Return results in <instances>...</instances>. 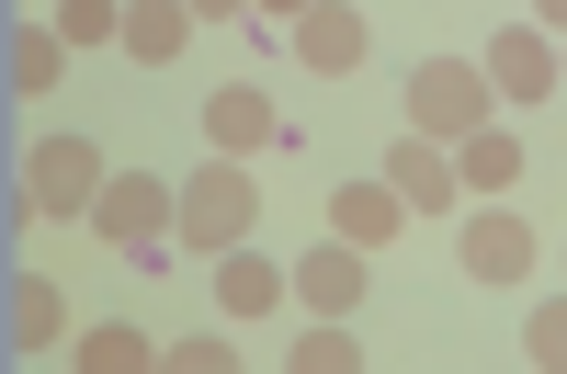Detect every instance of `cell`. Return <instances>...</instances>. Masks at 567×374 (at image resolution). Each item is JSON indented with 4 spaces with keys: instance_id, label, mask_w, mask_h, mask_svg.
<instances>
[{
    "instance_id": "obj_1",
    "label": "cell",
    "mask_w": 567,
    "mask_h": 374,
    "mask_svg": "<svg viewBox=\"0 0 567 374\" xmlns=\"http://www.w3.org/2000/svg\"><path fill=\"white\" fill-rule=\"evenodd\" d=\"M250 227H261V181H250V159H227V148H216L194 181H182V216H171V239L216 261V250H239Z\"/></svg>"
},
{
    "instance_id": "obj_2",
    "label": "cell",
    "mask_w": 567,
    "mask_h": 374,
    "mask_svg": "<svg viewBox=\"0 0 567 374\" xmlns=\"http://www.w3.org/2000/svg\"><path fill=\"white\" fill-rule=\"evenodd\" d=\"M103 148H91V136H34L23 148V216H45V227H91V205H103Z\"/></svg>"
},
{
    "instance_id": "obj_3",
    "label": "cell",
    "mask_w": 567,
    "mask_h": 374,
    "mask_svg": "<svg viewBox=\"0 0 567 374\" xmlns=\"http://www.w3.org/2000/svg\"><path fill=\"white\" fill-rule=\"evenodd\" d=\"M488 103H499V91H488L477 58H420V69H409V136H443V148H465V136L488 125Z\"/></svg>"
},
{
    "instance_id": "obj_4",
    "label": "cell",
    "mask_w": 567,
    "mask_h": 374,
    "mask_svg": "<svg viewBox=\"0 0 567 374\" xmlns=\"http://www.w3.org/2000/svg\"><path fill=\"white\" fill-rule=\"evenodd\" d=\"M171 216H182V181L114 170V181H103V205H91V239H114V250H159V239H171Z\"/></svg>"
},
{
    "instance_id": "obj_5",
    "label": "cell",
    "mask_w": 567,
    "mask_h": 374,
    "mask_svg": "<svg viewBox=\"0 0 567 374\" xmlns=\"http://www.w3.org/2000/svg\"><path fill=\"white\" fill-rule=\"evenodd\" d=\"M205 148H227V159L296 148V125H284V103H272V80H227V91H205Z\"/></svg>"
},
{
    "instance_id": "obj_6",
    "label": "cell",
    "mask_w": 567,
    "mask_h": 374,
    "mask_svg": "<svg viewBox=\"0 0 567 374\" xmlns=\"http://www.w3.org/2000/svg\"><path fill=\"white\" fill-rule=\"evenodd\" d=\"M477 69H488L499 103H556V91H567V58H556V34H545V23H499Z\"/></svg>"
},
{
    "instance_id": "obj_7",
    "label": "cell",
    "mask_w": 567,
    "mask_h": 374,
    "mask_svg": "<svg viewBox=\"0 0 567 374\" xmlns=\"http://www.w3.org/2000/svg\"><path fill=\"white\" fill-rule=\"evenodd\" d=\"M363 295H374V250H352V239L296 250V307H307V318H352Z\"/></svg>"
},
{
    "instance_id": "obj_8",
    "label": "cell",
    "mask_w": 567,
    "mask_h": 374,
    "mask_svg": "<svg viewBox=\"0 0 567 374\" xmlns=\"http://www.w3.org/2000/svg\"><path fill=\"white\" fill-rule=\"evenodd\" d=\"M534 227L523 216H511V205H477V216H465V239H454V261L465 272H477V284H523V272H534Z\"/></svg>"
},
{
    "instance_id": "obj_9",
    "label": "cell",
    "mask_w": 567,
    "mask_h": 374,
    "mask_svg": "<svg viewBox=\"0 0 567 374\" xmlns=\"http://www.w3.org/2000/svg\"><path fill=\"white\" fill-rule=\"evenodd\" d=\"M374 58V23H363V0H318V12L296 23V69H318V80H352Z\"/></svg>"
},
{
    "instance_id": "obj_10",
    "label": "cell",
    "mask_w": 567,
    "mask_h": 374,
    "mask_svg": "<svg viewBox=\"0 0 567 374\" xmlns=\"http://www.w3.org/2000/svg\"><path fill=\"white\" fill-rule=\"evenodd\" d=\"M386 181H398L409 216H454V205H465V170H454L443 136H398V148H386Z\"/></svg>"
},
{
    "instance_id": "obj_11",
    "label": "cell",
    "mask_w": 567,
    "mask_h": 374,
    "mask_svg": "<svg viewBox=\"0 0 567 374\" xmlns=\"http://www.w3.org/2000/svg\"><path fill=\"white\" fill-rule=\"evenodd\" d=\"M216 307H227V318H272V307H296V261H261L250 239L216 250Z\"/></svg>"
},
{
    "instance_id": "obj_12",
    "label": "cell",
    "mask_w": 567,
    "mask_h": 374,
    "mask_svg": "<svg viewBox=\"0 0 567 374\" xmlns=\"http://www.w3.org/2000/svg\"><path fill=\"white\" fill-rule=\"evenodd\" d=\"M409 227V205H398V181L374 170V181H341V194H329V239H352V250H386Z\"/></svg>"
},
{
    "instance_id": "obj_13",
    "label": "cell",
    "mask_w": 567,
    "mask_h": 374,
    "mask_svg": "<svg viewBox=\"0 0 567 374\" xmlns=\"http://www.w3.org/2000/svg\"><path fill=\"white\" fill-rule=\"evenodd\" d=\"M454 170H465V194H477V205H499L511 181H523V125H499V114H488V125L454 148Z\"/></svg>"
},
{
    "instance_id": "obj_14",
    "label": "cell",
    "mask_w": 567,
    "mask_h": 374,
    "mask_svg": "<svg viewBox=\"0 0 567 374\" xmlns=\"http://www.w3.org/2000/svg\"><path fill=\"white\" fill-rule=\"evenodd\" d=\"M194 45V0H125V58L136 69H171Z\"/></svg>"
},
{
    "instance_id": "obj_15",
    "label": "cell",
    "mask_w": 567,
    "mask_h": 374,
    "mask_svg": "<svg viewBox=\"0 0 567 374\" xmlns=\"http://www.w3.org/2000/svg\"><path fill=\"white\" fill-rule=\"evenodd\" d=\"M58 341H80L69 330V295L45 284V272H23V284H12V352L34 363V352H58Z\"/></svg>"
},
{
    "instance_id": "obj_16",
    "label": "cell",
    "mask_w": 567,
    "mask_h": 374,
    "mask_svg": "<svg viewBox=\"0 0 567 374\" xmlns=\"http://www.w3.org/2000/svg\"><path fill=\"white\" fill-rule=\"evenodd\" d=\"M69 58H80V45L58 23H12V91H23V103H45V91L69 80Z\"/></svg>"
},
{
    "instance_id": "obj_17",
    "label": "cell",
    "mask_w": 567,
    "mask_h": 374,
    "mask_svg": "<svg viewBox=\"0 0 567 374\" xmlns=\"http://www.w3.org/2000/svg\"><path fill=\"white\" fill-rule=\"evenodd\" d=\"M69 352H80V374H148V363H159V341H148V330H125V318H103V330H80Z\"/></svg>"
},
{
    "instance_id": "obj_18",
    "label": "cell",
    "mask_w": 567,
    "mask_h": 374,
    "mask_svg": "<svg viewBox=\"0 0 567 374\" xmlns=\"http://www.w3.org/2000/svg\"><path fill=\"white\" fill-rule=\"evenodd\" d=\"M352 363H363L352 318H307V330H296V374H352Z\"/></svg>"
},
{
    "instance_id": "obj_19",
    "label": "cell",
    "mask_w": 567,
    "mask_h": 374,
    "mask_svg": "<svg viewBox=\"0 0 567 374\" xmlns=\"http://www.w3.org/2000/svg\"><path fill=\"white\" fill-rule=\"evenodd\" d=\"M58 34L69 45H125V0H58Z\"/></svg>"
},
{
    "instance_id": "obj_20",
    "label": "cell",
    "mask_w": 567,
    "mask_h": 374,
    "mask_svg": "<svg viewBox=\"0 0 567 374\" xmlns=\"http://www.w3.org/2000/svg\"><path fill=\"white\" fill-rule=\"evenodd\" d=\"M159 363H171V374H239V341H227V330H182Z\"/></svg>"
},
{
    "instance_id": "obj_21",
    "label": "cell",
    "mask_w": 567,
    "mask_h": 374,
    "mask_svg": "<svg viewBox=\"0 0 567 374\" xmlns=\"http://www.w3.org/2000/svg\"><path fill=\"white\" fill-rule=\"evenodd\" d=\"M523 352H534V363H556V374H567V295H556V307H534V318H523Z\"/></svg>"
},
{
    "instance_id": "obj_22",
    "label": "cell",
    "mask_w": 567,
    "mask_h": 374,
    "mask_svg": "<svg viewBox=\"0 0 567 374\" xmlns=\"http://www.w3.org/2000/svg\"><path fill=\"white\" fill-rule=\"evenodd\" d=\"M250 12H261V23H284V34H296V23L318 12V0H250Z\"/></svg>"
},
{
    "instance_id": "obj_23",
    "label": "cell",
    "mask_w": 567,
    "mask_h": 374,
    "mask_svg": "<svg viewBox=\"0 0 567 374\" xmlns=\"http://www.w3.org/2000/svg\"><path fill=\"white\" fill-rule=\"evenodd\" d=\"M523 23H545V34H567V0H534V12Z\"/></svg>"
},
{
    "instance_id": "obj_24",
    "label": "cell",
    "mask_w": 567,
    "mask_h": 374,
    "mask_svg": "<svg viewBox=\"0 0 567 374\" xmlns=\"http://www.w3.org/2000/svg\"><path fill=\"white\" fill-rule=\"evenodd\" d=\"M227 12H250V0H194V23H227Z\"/></svg>"
},
{
    "instance_id": "obj_25",
    "label": "cell",
    "mask_w": 567,
    "mask_h": 374,
    "mask_svg": "<svg viewBox=\"0 0 567 374\" xmlns=\"http://www.w3.org/2000/svg\"><path fill=\"white\" fill-rule=\"evenodd\" d=\"M556 58H567V45H556Z\"/></svg>"
}]
</instances>
